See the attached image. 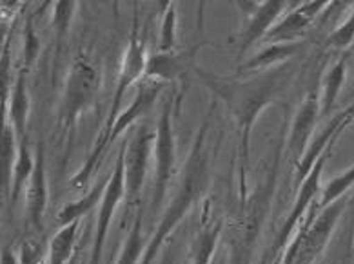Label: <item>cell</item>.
<instances>
[{
    "label": "cell",
    "instance_id": "obj_32",
    "mask_svg": "<svg viewBox=\"0 0 354 264\" xmlns=\"http://www.w3.org/2000/svg\"><path fill=\"white\" fill-rule=\"evenodd\" d=\"M175 263V252H173V248H167V252H165L164 259H162L160 264H173Z\"/></svg>",
    "mask_w": 354,
    "mask_h": 264
},
{
    "label": "cell",
    "instance_id": "obj_15",
    "mask_svg": "<svg viewBox=\"0 0 354 264\" xmlns=\"http://www.w3.org/2000/svg\"><path fill=\"white\" fill-rule=\"evenodd\" d=\"M17 134L8 118V100H0V196L11 194V178L15 167L17 154Z\"/></svg>",
    "mask_w": 354,
    "mask_h": 264
},
{
    "label": "cell",
    "instance_id": "obj_28",
    "mask_svg": "<svg viewBox=\"0 0 354 264\" xmlns=\"http://www.w3.org/2000/svg\"><path fill=\"white\" fill-rule=\"evenodd\" d=\"M353 42H354V10L351 11V14L347 17V20H345L344 24L339 26V28H336L335 31L329 34V40H327V43H329L330 48H335V49L349 48Z\"/></svg>",
    "mask_w": 354,
    "mask_h": 264
},
{
    "label": "cell",
    "instance_id": "obj_31",
    "mask_svg": "<svg viewBox=\"0 0 354 264\" xmlns=\"http://www.w3.org/2000/svg\"><path fill=\"white\" fill-rule=\"evenodd\" d=\"M0 264H20L19 263V255L13 252L11 246H6L2 254H0Z\"/></svg>",
    "mask_w": 354,
    "mask_h": 264
},
{
    "label": "cell",
    "instance_id": "obj_19",
    "mask_svg": "<svg viewBox=\"0 0 354 264\" xmlns=\"http://www.w3.org/2000/svg\"><path fill=\"white\" fill-rule=\"evenodd\" d=\"M109 179V178H107ZM107 179H100V181L93 187V190H89L86 196H82L78 201H71L68 205H64L60 208V212L57 214V219H59L60 226H66L73 221H80L88 212H91V208L97 205L104 196V190L107 187Z\"/></svg>",
    "mask_w": 354,
    "mask_h": 264
},
{
    "label": "cell",
    "instance_id": "obj_33",
    "mask_svg": "<svg viewBox=\"0 0 354 264\" xmlns=\"http://www.w3.org/2000/svg\"><path fill=\"white\" fill-rule=\"evenodd\" d=\"M68 264H80V259H78V257H77V255H75V257H73V259H71V261H69V263Z\"/></svg>",
    "mask_w": 354,
    "mask_h": 264
},
{
    "label": "cell",
    "instance_id": "obj_27",
    "mask_svg": "<svg viewBox=\"0 0 354 264\" xmlns=\"http://www.w3.org/2000/svg\"><path fill=\"white\" fill-rule=\"evenodd\" d=\"M24 69H28L37 62V58L40 54V40L37 37V31H35V26L31 22V19L26 20V26H24Z\"/></svg>",
    "mask_w": 354,
    "mask_h": 264
},
{
    "label": "cell",
    "instance_id": "obj_18",
    "mask_svg": "<svg viewBox=\"0 0 354 264\" xmlns=\"http://www.w3.org/2000/svg\"><path fill=\"white\" fill-rule=\"evenodd\" d=\"M78 228L80 221L69 223L66 226H60L49 243L48 264H68L75 257V245H77Z\"/></svg>",
    "mask_w": 354,
    "mask_h": 264
},
{
    "label": "cell",
    "instance_id": "obj_13",
    "mask_svg": "<svg viewBox=\"0 0 354 264\" xmlns=\"http://www.w3.org/2000/svg\"><path fill=\"white\" fill-rule=\"evenodd\" d=\"M336 143V141H335ZM335 143H330L327 147L324 154H322L318 161L313 165V168L309 170L306 178L300 181V188H298V196H296V201L292 205L291 214L287 216L286 223H283V228H281L280 236L277 239V245H283L287 241V237L291 236L292 230H295V226L298 225V221L301 219V216L306 214V210L309 208V205L313 203V199L316 197V194L320 192V178H322V170H324V165L327 163V159L330 156V150L335 147Z\"/></svg>",
    "mask_w": 354,
    "mask_h": 264
},
{
    "label": "cell",
    "instance_id": "obj_5",
    "mask_svg": "<svg viewBox=\"0 0 354 264\" xmlns=\"http://www.w3.org/2000/svg\"><path fill=\"white\" fill-rule=\"evenodd\" d=\"M173 109L175 101H165L158 121H156L155 143H153V152H155V196H153V208L158 210L164 203V197L167 194L169 183L175 174L176 163V143H175V129H173Z\"/></svg>",
    "mask_w": 354,
    "mask_h": 264
},
{
    "label": "cell",
    "instance_id": "obj_1",
    "mask_svg": "<svg viewBox=\"0 0 354 264\" xmlns=\"http://www.w3.org/2000/svg\"><path fill=\"white\" fill-rule=\"evenodd\" d=\"M194 77L214 98L222 101L225 109L236 121V127L242 136L243 163L249 161L251 134L263 109L280 101L295 78V65L286 62L278 68L267 69L262 72H252V77L234 78L223 77L214 71L196 68Z\"/></svg>",
    "mask_w": 354,
    "mask_h": 264
},
{
    "label": "cell",
    "instance_id": "obj_16",
    "mask_svg": "<svg viewBox=\"0 0 354 264\" xmlns=\"http://www.w3.org/2000/svg\"><path fill=\"white\" fill-rule=\"evenodd\" d=\"M31 100L30 89H28V71L20 69L15 77V82L11 85L10 98H8V118L15 129L19 141H26V129H28V118H30Z\"/></svg>",
    "mask_w": 354,
    "mask_h": 264
},
{
    "label": "cell",
    "instance_id": "obj_10",
    "mask_svg": "<svg viewBox=\"0 0 354 264\" xmlns=\"http://www.w3.org/2000/svg\"><path fill=\"white\" fill-rule=\"evenodd\" d=\"M327 8V2H300L298 8L287 11L278 22L272 26L262 39L266 43H291L301 42L306 31L315 22V19Z\"/></svg>",
    "mask_w": 354,
    "mask_h": 264
},
{
    "label": "cell",
    "instance_id": "obj_12",
    "mask_svg": "<svg viewBox=\"0 0 354 264\" xmlns=\"http://www.w3.org/2000/svg\"><path fill=\"white\" fill-rule=\"evenodd\" d=\"M46 207H48V174H46L44 143L40 141L35 152V167L26 185V214L28 221L39 232L44 228Z\"/></svg>",
    "mask_w": 354,
    "mask_h": 264
},
{
    "label": "cell",
    "instance_id": "obj_30",
    "mask_svg": "<svg viewBox=\"0 0 354 264\" xmlns=\"http://www.w3.org/2000/svg\"><path fill=\"white\" fill-rule=\"evenodd\" d=\"M262 2H254V0H243V2H236V8L238 11L243 14V19H248L251 17L252 13H257L258 8H260Z\"/></svg>",
    "mask_w": 354,
    "mask_h": 264
},
{
    "label": "cell",
    "instance_id": "obj_8",
    "mask_svg": "<svg viewBox=\"0 0 354 264\" xmlns=\"http://www.w3.org/2000/svg\"><path fill=\"white\" fill-rule=\"evenodd\" d=\"M124 196H126V170H124V150H120V154L117 156L115 168H113L111 176L107 179V187L104 190L102 199H100V208H98L97 217V232H95L91 263L89 264H100L107 232H109V226H111L113 216L117 212L118 203L124 199Z\"/></svg>",
    "mask_w": 354,
    "mask_h": 264
},
{
    "label": "cell",
    "instance_id": "obj_3",
    "mask_svg": "<svg viewBox=\"0 0 354 264\" xmlns=\"http://www.w3.org/2000/svg\"><path fill=\"white\" fill-rule=\"evenodd\" d=\"M146 45L140 39V24H138V11L135 10V17H133V29L131 37H129V42H127L126 53L122 58L120 72H118V82L115 87V92H113V101H111V111L107 116L106 127H104L102 134L98 136L97 143L93 147L91 154L86 159V163L82 165V168L75 174L73 178L69 179V185L71 188H84L91 179L95 168L98 167L100 159L104 158V154L107 152V138H109V132H111L115 121L120 116V105L122 100H124V94L129 87L135 82H138L140 78H144L146 74Z\"/></svg>",
    "mask_w": 354,
    "mask_h": 264
},
{
    "label": "cell",
    "instance_id": "obj_14",
    "mask_svg": "<svg viewBox=\"0 0 354 264\" xmlns=\"http://www.w3.org/2000/svg\"><path fill=\"white\" fill-rule=\"evenodd\" d=\"M289 6H292V2L267 0V2L260 4L257 13H252L251 17L243 20L242 33H240V54H243L249 48L260 42L266 37L267 31L277 24L281 14L289 10Z\"/></svg>",
    "mask_w": 354,
    "mask_h": 264
},
{
    "label": "cell",
    "instance_id": "obj_24",
    "mask_svg": "<svg viewBox=\"0 0 354 264\" xmlns=\"http://www.w3.org/2000/svg\"><path fill=\"white\" fill-rule=\"evenodd\" d=\"M354 185V165L351 168H347L345 172H342L339 176L330 179L327 185H325L324 192H322L320 207H329L335 201L342 199L345 196V192L349 190Z\"/></svg>",
    "mask_w": 354,
    "mask_h": 264
},
{
    "label": "cell",
    "instance_id": "obj_29",
    "mask_svg": "<svg viewBox=\"0 0 354 264\" xmlns=\"http://www.w3.org/2000/svg\"><path fill=\"white\" fill-rule=\"evenodd\" d=\"M19 263L20 264H48V255L44 248L35 241H24L20 245L19 252Z\"/></svg>",
    "mask_w": 354,
    "mask_h": 264
},
{
    "label": "cell",
    "instance_id": "obj_17",
    "mask_svg": "<svg viewBox=\"0 0 354 264\" xmlns=\"http://www.w3.org/2000/svg\"><path fill=\"white\" fill-rule=\"evenodd\" d=\"M306 48V42L291 43H267L254 57H251L245 63L238 68V72H262L267 69L278 68L281 63L289 62L292 57L301 53Z\"/></svg>",
    "mask_w": 354,
    "mask_h": 264
},
{
    "label": "cell",
    "instance_id": "obj_22",
    "mask_svg": "<svg viewBox=\"0 0 354 264\" xmlns=\"http://www.w3.org/2000/svg\"><path fill=\"white\" fill-rule=\"evenodd\" d=\"M77 2L73 0H60L53 6V31L57 39V48H60L64 39L68 37L69 28L73 24V17L77 13Z\"/></svg>",
    "mask_w": 354,
    "mask_h": 264
},
{
    "label": "cell",
    "instance_id": "obj_9",
    "mask_svg": "<svg viewBox=\"0 0 354 264\" xmlns=\"http://www.w3.org/2000/svg\"><path fill=\"white\" fill-rule=\"evenodd\" d=\"M209 42L194 43L191 48H185L182 51H171V53H153L147 57L146 62V74L144 80H153V82H176L178 78L194 72L196 58H198L200 49L205 48Z\"/></svg>",
    "mask_w": 354,
    "mask_h": 264
},
{
    "label": "cell",
    "instance_id": "obj_4",
    "mask_svg": "<svg viewBox=\"0 0 354 264\" xmlns=\"http://www.w3.org/2000/svg\"><path fill=\"white\" fill-rule=\"evenodd\" d=\"M98 91V74L84 58L75 60L69 69L59 105V121L66 130H73L78 118L93 107Z\"/></svg>",
    "mask_w": 354,
    "mask_h": 264
},
{
    "label": "cell",
    "instance_id": "obj_26",
    "mask_svg": "<svg viewBox=\"0 0 354 264\" xmlns=\"http://www.w3.org/2000/svg\"><path fill=\"white\" fill-rule=\"evenodd\" d=\"M220 226H213V228H205L198 236L196 241V248H194V261L193 264H211L214 250H216V243H218Z\"/></svg>",
    "mask_w": 354,
    "mask_h": 264
},
{
    "label": "cell",
    "instance_id": "obj_25",
    "mask_svg": "<svg viewBox=\"0 0 354 264\" xmlns=\"http://www.w3.org/2000/svg\"><path fill=\"white\" fill-rule=\"evenodd\" d=\"M176 24H178L176 6L173 4V2H167V10H165L164 17H162L160 39H158V49H160V53L176 51Z\"/></svg>",
    "mask_w": 354,
    "mask_h": 264
},
{
    "label": "cell",
    "instance_id": "obj_11",
    "mask_svg": "<svg viewBox=\"0 0 354 264\" xmlns=\"http://www.w3.org/2000/svg\"><path fill=\"white\" fill-rule=\"evenodd\" d=\"M320 114V89L315 87V89H310L309 94L304 98V101L298 107V111L292 118L289 138H287V150L292 158H296V161L304 158L307 147L313 141L316 121H318Z\"/></svg>",
    "mask_w": 354,
    "mask_h": 264
},
{
    "label": "cell",
    "instance_id": "obj_21",
    "mask_svg": "<svg viewBox=\"0 0 354 264\" xmlns=\"http://www.w3.org/2000/svg\"><path fill=\"white\" fill-rule=\"evenodd\" d=\"M33 167L35 158L31 156L30 149H28V143H26V141H20L15 167H13V178H11V205H15L19 196L26 188L28 181H30L31 174H33Z\"/></svg>",
    "mask_w": 354,
    "mask_h": 264
},
{
    "label": "cell",
    "instance_id": "obj_2",
    "mask_svg": "<svg viewBox=\"0 0 354 264\" xmlns=\"http://www.w3.org/2000/svg\"><path fill=\"white\" fill-rule=\"evenodd\" d=\"M209 116L204 120L198 132H196V139H194L189 156H187V161L184 165L175 196H173V199H171L167 208H165L164 216H162L160 223L156 226L155 234L151 236L146 250H144V255H142L140 264H151L155 261L162 245H164V241L169 237L171 232L175 230L176 225L187 216V212L193 208L194 203L207 192L209 183H211L209 149L207 145H205V138H207L209 130Z\"/></svg>",
    "mask_w": 354,
    "mask_h": 264
},
{
    "label": "cell",
    "instance_id": "obj_23",
    "mask_svg": "<svg viewBox=\"0 0 354 264\" xmlns=\"http://www.w3.org/2000/svg\"><path fill=\"white\" fill-rule=\"evenodd\" d=\"M144 236H142V208L138 210V216L135 219V225H133L127 241L124 243V248H122L120 259L117 264H136L142 255H144Z\"/></svg>",
    "mask_w": 354,
    "mask_h": 264
},
{
    "label": "cell",
    "instance_id": "obj_6",
    "mask_svg": "<svg viewBox=\"0 0 354 264\" xmlns=\"http://www.w3.org/2000/svg\"><path fill=\"white\" fill-rule=\"evenodd\" d=\"M344 197L329 205V207H325L324 214H320L315 221L307 225L306 230L296 237L289 252L283 257V264H306L307 261L320 254L325 243L329 241L333 230H335L338 217L344 212Z\"/></svg>",
    "mask_w": 354,
    "mask_h": 264
},
{
    "label": "cell",
    "instance_id": "obj_7",
    "mask_svg": "<svg viewBox=\"0 0 354 264\" xmlns=\"http://www.w3.org/2000/svg\"><path fill=\"white\" fill-rule=\"evenodd\" d=\"M155 134L151 132L146 123L136 127L133 136L124 141V170H126V196L131 199L140 197L147 176L151 152H153Z\"/></svg>",
    "mask_w": 354,
    "mask_h": 264
},
{
    "label": "cell",
    "instance_id": "obj_20",
    "mask_svg": "<svg viewBox=\"0 0 354 264\" xmlns=\"http://www.w3.org/2000/svg\"><path fill=\"white\" fill-rule=\"evenodd\" d=\"M345 60H339L336 62L329 71L325 72L324 80H322L320 87V107L322 114H329L335 107L336 100H338V94L342 91V85L345 83Z\"/></svg>",
    "mask_w": 354,
    "mask_h": 264
}]
</instances>
